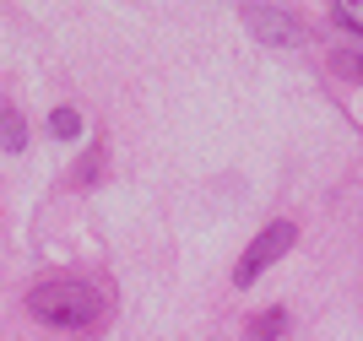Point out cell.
I'll use <instances>...</instances> for the list:
<instances>
[{
	"label": "cell",
	"mask_w": 363,
	"mask_h": 341,
	"mask_svg": "<svg viewBox=\"0 0 363 341\" xmlns=\"http://www.w3.org/2000/svg\"><path fill=\"white\" fill-rule=\"evenodd\" d=\"M282 330H288V314H282V309H266V314H255V320L244 325V341H277Z\"/></svg>",
	"instance_id": "5"
},
{
	"label": "cell",
	"mask_w": 363,
	"mask_h": 341,
	"mask_svg": "<svg viewBox=\"0 0 363 341\" xmlns=\"http://www.w3.org/2000/svg\"><path fill=\"white\" fill-rule=\"evenodd\" d=\"M293 238H298V233H293V223H272V228H260V238L239 255V266H233V287H255L260 271H272L277 260L293 250Z\"/></svg>",
	"instance_id": "2"
},
{
	"label": "cell",
	"mask_w": 363,
	"mask_h": 341,
	"mask_svg": "<svg viewBox=\"0 0 363 341\" xmlns=\"http://www.w3.org/2000/svg\"><path fill=\"white\" fill-rule=\"evenodd\" d=\"M0 147L6 152H22L28 147V119H22V108H0Z\"/></svg>",
	"instance_id": "4"
},
{
	"label": "cell",
	"mask_w": 363,
	"mask_h": 341,
	"mask_svg": "<svg viewBox=\"0 0 363 341\" xmlns=\"http://www.w3.org/2000/svg\"><path fill=\"white\" fill-rule=\"evenodd\" d=\"M49 135H55V141H76V135H82V114H76V108H55V114H49Z\"/></svg>",
	"instance_id": "6"
},
{
	"label": "cell",
	"mask_w": 363,
	"mask_h": 341,
	"mask_svg": "<svg viewBox=\"0 0 363 341\" xmlns=\"http://www.w3.org/2000/svg\"><path fill=\"white\" fill-rule=\"evenodd\" d=\"M244 28L255 33L260 44H277V49H298L303 44V28L288 11H277V6H244Z\"/></svg>",
	"instance_id": "3"
},
{
	"label": "cell",
	"mask_w": 363,
	"mask_h": 341,
	"mask_svg": "<svg viewBox=\"0 0 363 341\" xmlns=\"http://www.w3.org/2000/svg\"><path fill=\"white\" fill-rule=\"evenodd\" d=\"M331 71L363 82V44H358V49H336V55H331Z\"/></svg>",
	"instance_id": "7"
},
{
	"label": "cell",
	"mask_w": 363,
	"mask_h": 341,
	"mask_svg": "<svg viewBox=\"0 0 363 341\" xmlns=\"http://www.w3.org/2000/svg\"><path fill=\"white\" fill-rule=\"evenodd\" d=\"M98 163H104V152L92 147L87 157H82V168H76V179H82V184H92V179H98Z\"/></svg>",
	"instance_id": "9"
},
{
	"label": "cell",
	"mask_w": 363,
	"mask_h": 341,
	"mask_svg": "<svg viewBox=\"0 0 363 341\" xmlns=\"http://www.w3.org/2000/svg\"><path fill=\"white\" fill-rule=\"evenodd\" d=\"M336 6V16H342V28H352L363 38V0H331Z\"/></svg>",
	"instance_id": "8"
},
{
	"label": "cell",
	"mask_w": 363,
	"mask_h": 341,
	"mask_svg": "<svg viewBox=\"0 0 363 341\" xmlns=\"http://www.w3.org/2000/svg\"><path fill=\"white\" fill-rule=\"evenodd\" d=\"M28 309L44 320V325H60V330H82L104 314V293L82 276H55V282H38L28 293Z\"/></svg>",
	"instance_id": "1"
}]
</instances>
